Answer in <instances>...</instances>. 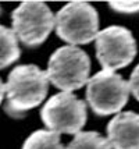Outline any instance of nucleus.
Listing matches in <instances>:
<instances>
[{
    "instance_id": "1",
    "label": "nucleus",
    "mask_w": 139,
    "mask_h": 149,
    "mask_svg": "<svg viewBox=\"0 0 139 149\" xmlns=\"http://www.w3.org/2000/svg\"><path fill=\"white\" fill-rule=\"evenodd\" d=\"M49 79L46 71L38 65L22 64L15 67L8 74L4 85L6 103L4 111L10 117L18 118L39 106L47 95Z\"/></svg>"
},
{
    "instance_id": "2",
    "label": "nucleus",
    "mask_w": 139,
    "mask_h": 149,
    "mask_svg": "<svg viewBox=\"0 0 139 149\" xmlns=\"http://www.w3.org/2000/svg\"><path fill=\"white\" fill-rule=\"evenodd\" d=\"M91 60L81 47L61 46L50 56L46 75L49 82L61 89L71 92L82 88L89 81Z\"/></svg>"
},
{
    "instance_id": "3",
    "label": "nucleus",
    "mask_w": 139,
    "mask_h": 149,
    "mask_svg": "<svg viewBox=\"0 0 139 149\" xmlns=\"http://www.w3.org/2000/svg\"><path fill=\"white\" fill-rule=\"evenodd\" d=\"M56 32L71 46L85 45L99 33L98 10L86 1H71L59 10L54 17Z\"/></svg>"
},
{
    "instance_id": "4",
    "label": "nucleus",
    "mask_w": 139,
    "mask_h": 149,
    "mask_svg": "<svg viewBox=\"0 0 139 149\" xmlns=\"http://www.w3.org/2000/svg\"><path fill=\"white\" fill-rule=\"evenodd\" d=\"M129 84L115 71L102 70L86 86V102L98 116L118 114L129 97Z\"/></svg>"
},
{
    "instance_id": "5",
    "label": "nucleus",
    "mask_w": 139,
    "mask_h": 149,
    "mask_svg": "<svg viewBox=\"0 0 139 149\" xmlns=\"http://www.w3.org/2000/svg\"><path fill=\"white\" fill-rule=\"evenodd\" d=\"M13 32L28 47L42 45L54 28V15L43 1H22L13 11Z\"/></svg>"
},
{
    "instance_id": "6",
    "label": "nucleus",
    "mask_w": 139,
    "mask_h": 149,
    "mask_svg": "<svg viewBox=\"0 0 139 149\" xmlns=\"http://www.w3.org/2000/svg\"><path fill=\"white\" fill-rule=\"evenodd\" d=\"M40 117L49 131L56 134H78L88 118L86 104L70 92H60L43 104Z\"/></svg>"
},
{
    "instance_id": "7",
    "label": "nucleus",
    "mask_w": 139,
    "mask_h": 149,
    "mask_svg": "<svg viewBox=\"0 0 139 149\" xmlns=\"http://www.w3.org/2000/svg\"><path fill=\"white\" fill-rule=\"evenodd\" d=\"M96 57L103 70L115 71L127 67L135 58L136 42L125 26L111 25L102 29L96 36Z\"/></svg>"
},
{
    "instance_id": "8",
    "label": "nucleus",
    "mask_w": 139,
    "mask_h": 149,
    "mask_svg": "<svg viewBox=\"0 0 139 149\" xmlns=\"http://www.w3.org/2000/svg\"><path fill=\"white\" fill-rule=\"evenodd\" d=\"M107 141L111 149H139V113L115 114L107 125Z\"/></svg>"
},
{
    "instance_id": "9",
    "label": "nucleus",
    "mask_w": 139,
    "mask_h": 149,
    "mask_svg": "<svg viewBox=\"0 0 139 149\" xmlns=\"http://www.w3.org/2000/svg\"><path fill=\"white\" fill-rule=\"evenodd\" d=\"M21 54L18 39L13 29L0 25V70L17 61Z\"/></svg>"
},
{
    "instance_id": "10",
    "label": "nucleus",
    "mask_w": 139,
    "mask_h": 149,
    "mask_svg": "<svg viewBox=\"0 0 139 149\" xmlns=\"http://www.w3.org/2000/svg\"><path fill=\"white\" fill-rule=\"evenodd\" d=\"M22 149H67L60 135L49 130H38L25 139Z\"/></svg>"
},
{
    "instance_id": "11",
    "label": "nucleus",
    "mask_w": 139,
    "mask_h": 149,
    "mask_svg": "<svg viewBox=\"0 0 139 149\" xmlns=\"http://www.w3.org/2000/svg\"><path fill=\"white\" fill-rule=\"evenodd\" d=\"M67 149H111L107 138L95 131L75 134Z\"/></svg>"
},
{
    "instance_id": "12",
    "label": "nucleus",
    "mask_w": 139,
    "mask_h": 149,
    "mask_svg": "<svg viewBox=\"0 0 139 149\" xmlns=\"http://www.w3.org/2000/svg\"><path fill=\"white\" fill-rule=\"evenodd\" d=\"M109 7L122 14L139 13V1H109Z\"/></svg>"
},
{
    "instance_id": "13",
    "label": "nucleus",
    "mask_w": 139,
    "mask_h": 149,
    "mask_svg": "<svg viewBox=\"0 0 139 149\" xmlns=\"http://www.w3.org/2000/svg\"><path fill=\"white\" fill-rule=\"evenodd\" d=\"M128 84H129V91L133 93V96L136 97V100H139V64L133 68Z\"/></svg>"
},
{
    "instance_id": "14",
    "label": "nucleus",
    "mask_w": 139,
    "mask_h": 149,
    "mask_svg": "<svg viewBox=\"0 0 139 149\" xmlns=\"http://www.w3.org/2000/svg\"><path fill=\"white\" fill-rule=\"evenodd\" d=\"M3 97H4V84H3V81L0 79V103L3 102Z\"/></svg>"
},
{
    "instance_id": "15",
    "label": "nucleus",
    "mask_w": 139,
    "mask_h": 149,
    "mask_svg": "<svg viewBox=\"0 0 139 149\" xmlns=\"http://www.w3.org/2000/svg\"><path fill=\"white\" fill-rule=\"evenodd\" d=\"M0 11H1V7H0Z\"/></svg>"
}]
</instances>
